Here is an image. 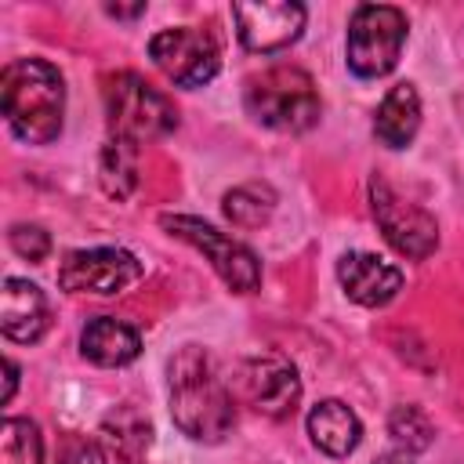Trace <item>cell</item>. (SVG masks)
I'll use <instances>...</instances> for the list:
<instances>
[{"mask_svg":"<svg viewBox=\"0 0 464 464\" xmlns=\"http://www.w3.org/2000/svg\"><path fill=\"white\" fill-rule=\"evenodd\" d=\"M167 399L174 424L192 442H221L236 428V406L199 344H185L167 366Z\"/></svg>","mask_w":464,"mask_h":464,"instance_id":"1","label":"cell"},{"mask_svg":"<svg viewBox=\"0 0 464 464\" xmlns=\"http://www.w3.org/2000/svg\"><path fill=\"white\" fill-rule=\"evenodd\" d=\"M0 109L14 138L51 145L62 134L65 80L47 58H14L0 72Z\"/></svg>","mask_w":464,"mask_h":464,"instance_id":"2","label":"cell"},{"mask_svg":"<svg viewBox=\"0 0 464 464\" xmlns=\"http://www.w3.org/2000/svg\"><path fill=\"white\" fill-rule=\"evenodd\" d=\"M243 105L254 123L279 134H304L319 123V112H323L315 80L297 65H272L246 76Z\"/></svg>","mask_w":464,"mask_h":464,"instance_id":"3","label":"cell"},{"mask_svg":"<svg viewBox=\"0 0 464 464\" xmlns=\"http://www.w3.org/2000/svg\"><path fill=\"white\" fill-rule=\"evenodd\" d=\"M102 102H105V123H109L112 138H123V141L138 145V141L167 138L178 127L174 102L130 69L105 76Z\"/></svg>","mask_w":464,"mask_h":464,"instance_id":"4","label":"cell"},{"mask_svg":"<svg viewBox=\"0 0 464 464\" xmlns=\"http://www.w3.org/2000/svg\"><path fill=\"white\" fill-rule=\"evenodd\" d=\"M406 14L392 4H359L348 22V69L362 80L388 76L399 65L402 44H406Z\"/></svg>","mask_w":464,"mask_h":464,"instance_id":"5","label":"cell"},{"mask_svg":"<svg viewBox=\"0 0 464 464\" xmlns=\"http://www.w3.org/2000/svg\"><path fill=\"white\" fill-rule=\"evenodd\" d=\"M160 225L170 236H178L181 243H192L210 261V268L221 276V283L228 290H236V294H254L257 290L261 261L246 243H239V239H232V236L218 232L214 225H207L199 218H188V214H163Z\"/></svg>","mask_w":464,"mask_h":464,"instance_id":"6","label":"cell"},{"mask_svg":"<svg viewBox=\"0 0 464 464\" xmlns=\"http://www.w3.org/2000/svg\"><path fill=\"white\" fill-rule=\"evenodd\" d=\"M370 210H373L377 228L392 243V250H399L410 261H424L428 254H435V246H439V221L424 207L402 199L381 174L370 178Z\"/></svg>","mask_w":464,"mask_h":464,"instance_id":"7","label":"cell"},{"mask_svg":"<svg viewBox=\"0 0 464 464\" xmlns=\"http://www.w3.org/2000/svg\"><path fill=\"white\" fill-rule=\"evenodd\" d=\"M141 261L123 246H91V250H69L58 265V286L65 294H98L112 297L123 294L141 279Z\"/></svg>","mask_w":464,"mask_h":464,"instance_id":"8","label":"cell"},{"mask_svg":"<svg viewBox=\"0 0 464 464\" xmlns=\"http://www.w3.org/2000/svg\"><path fill=\"white\" fill-rule=\"evenodd\" d=\"M149 58L178 87H203L221 69V54H218L214 36L203 29H192V25L156 33L149 40Z\"/></svg>","mask_w":464,"mask_h":464,"instance_id":"9","label":"cell"},{"mask_svg":"<svg viewBox=\"0 0 464 464\" xmlns=\"http://www.w3.org/2000/svg\"><path fill=\"white\" fill-rule=\"evenodd\" d=\"M239 44L250 54H272L290 47L304 29V7L279 0V4H232Z\"/></svg>","mask_w":464,"mask_h":464,"instance_id":"10","label":"cell"},{"mask_svg":"<svg viewBox=\"0 0 464 464\" xmlns=\"http://www.w3.org/2000/svg\"><path fill=\"white\" fill-rule=\"evenodd\" d=\"M239 377H243V392L250 406L272 420L290 417L301 402V377L294 362L283 355H254L243 362Z\"/></svg>","mask_w":464,"mask_h":464,"instance_id":"11","label":"cell"},{"mask_svg":"<svg viewBox=\"0 0 464 464\" xmlns=\"http://www.w3.org/2000/svg\"><path fill=\"white\" fill-rule=\"evenodd\" d=\"M337 279H341V290L362 308H381L402 290V272L366 250L344 254L337 261Z\"/></svg>","mask_w":464,"mask_h":464,"instance_id":"12","label":"cell"},{"mask_svg":"<svg viewBox=\"0 0 464 464\" xmlns=\"http://www.w3.org/2000/svg\"><path fill=\"white\" fill-rule=\"evenodd\" d=\"M51 326V308L47 297L36 283L7 276L0 290V330L7 341L18 344H36Z\"/></svg>","mask_w":464,"mask_h":464,"instance_id":"13","label":"cell"},{"mask_svg":"<svg viewBox=\"0 0 464 464\" xmlns=\"http://www.w3.org/2000/svg\"><path fill=\"white\" fill-rule=\"evenodd\" d=\"M80 352L94 366H127L141 355V337L116 315H94L80 334Z\"/></svg>","mask_w":464,"mask_h":464,"instance_id":"14","label":"cell"},{"mask_svg":"<svg viewBox=\"0 0 464 464\" xmlns=\"http://www.w3.org/2000/svg\"><path fill=\"white\" fill-rule=\"evenodd\" d=\"M420 130V94L413 83H395L377 105L373 134L384 149H406Z\"/></svg>","mask_w":464,"mask_h":464,"instance_id":"15","label":"cell"},{"mask_svg":"<svg viewBox=\"0 0 464 464\" xmlns=\"http://www.w3.org/2000/svg\"><path fill=\"white\" fill-rule=\"evenodd\" d=\"M308 435L312 446L323 450L326 457H348L362 439V424L355 410L344 406L341 399H323L308 410Z\"/></svg>","mask_w":464,"mask_h":464,"instance_id":"16","label":"cell"},{"mask_svg":"<svg viewBox=\"0 0 464 464\" xmlns=\"http://www.w3.org/2000/svg\"><path fill=\"white\" fill-rule=\"evenodd\" d=\"M98 181L105 196L127 199L138 188V145L123 138H109L98 156Z\"/></svg>","mask_w":464,"mask_h":464,"instance_id":"17","label":"cell"},{"mask_svg":"<svg viewBox=\"0 0 464 464\" xmlns=\"http://www.w3.org/2000/svg\"><path fill=\"white\" fill-rule=\"evenodd\" d=\"M276 203H279V196H276L272 185H265V181H246V185H236V188L225 192L221 210H225V218H228L232 225H239V228H261V225L272 218Z\"/></svg>","mask_w":464,"mask_h":464,"instance_id":"18","label":"cell"},{"mask_svg":"<svg viewBox=\"0 0 464 464\" xmlns=\"http://www.w3.org/2000/svg\"><path fill=\"white\" fill-rule=\"evenodd\" d=\"M0 464H44V435L29 417H7L0 428Z\"/></svg>","mask_w":464,"mask_h":464,"instance_id":"19","label":"cell"},{"mask_svg":"<svg viewBox=\"0 0 464 464\" xmlns=\"http://www.w3.org/2000/svg\"><path fill=\"white\" fill-rule=\"evenodd\" d=\"M388 435H392L395 450L420 453V450L431 446L435 428H431V420H428V413H424L420 406H410V402H406V406H395V410L388 413Z\"/></svg>","mask_w":464,"mask_h":464,"instance_id":"20","label":"cell"},{"mask_svg":"<svg viewBox=\"0 0 464 464\" xmlns=\"http://www.w3.org/2000/svg\"><path fill=\"white\" fill-rule=\"evenodd\" d=\"M134 460H138L134 453H127L120 442H112V439L105 435V439H98V442H83V446L69 450V457H65L62 464H134Z\"/></svg>","mask_w":464,"mask_h":464,"instance_id":"21","label":"cell"},{"mask_svg":"<svg viewBox=\"0 0 464 464\" xmlns=\"http://www.w3.org/2000/svg\"><path fill=\"white\" fill-rule=\"evenodd\" d=\"M7 243H11V250L18 254V257H25L29 265H40L47 254H51V236L40 228V225H11V232H7Z\"/></svg>","mask_w":464,"mask_h":464,"instance_id":"22","label":"cell"},{"mask_svg":"<svg viewBox=\"0 0 464 464\" xmlns=\"http://www.w3.org/2000/svg\"><path fill=\"white\" fill-rule=\"evenodd\" d=\"M4 406L11 402V395H14V388H18V366H14V359H4Z\"/></svg>","mask_w":464,"mask_h":464,"instance_id":"23","label":"cell"},{"mask_svg":"<svg viewBox=\"0 0 464 464\" xmlns=\"http://www.w3.org/2000/svg\"><path fill=\"white\" fill-rule=\"evenodd\" d=\"M105 14H112V18H138V14H145V4H134V7H120V4H105Z\"/></svg>","mask_w":464,"mask_h":464,"instance_id":"24","label":"cell"},{"mask_svg":"<svg viewBox=\"0 0 464 464\" xmlns=\"http://www.w3.org/2000/svg\"><path fill=\"white\" fill-rule=\"evenodd\" d=\"M373 464H413V453H406V450H388V453H381Z\"/></svg>","mask_w":464,"mask_h":464,"instance_id":"25","label":"cell"}]
</instances>
